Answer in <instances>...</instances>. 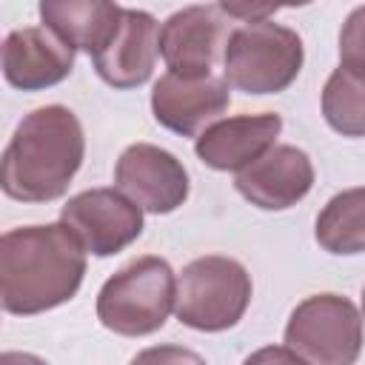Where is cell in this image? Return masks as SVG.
<instances>
[{
  "mask_svg": "<svg viewBox=\"0 0 365 365\" xmlns=\"http://www.w3.org/2000/svg\"><path fill=\"white\" fill-rule=\"evenodd\" d=\"M237 191L262 211L297 205L314 185L311 157L297 145H274L257 163L237 171Z\"/></svg>",
  "mask_w": 365,
  "mask_h": 365,
  "instance_id": "cell-11",
  "label": "cell"
},
{
  "mask_svg": "<svg viewBox=\"0 0 365 365\" xmlns=\"http://www.w3.org/2000/svg\"><path fill=\"white\" fill-rule=\"evenodd\" d=\"M251 274L234 257H197L180 271L174 314L194 331H228L242 319L251 302Z\"/></svg>",
  "mask_w": 365,
  "mask_h": 365,
  "instance_id": "cell-5",
  "label": "cell"
},
{
  "mask_svg": "<svg viewBox=\"0 0 365 365\" xmlns=\"http://www.w3.org/2000/svg\"><path fill=\"white\" fill-rule=\"evenodd\" d=\"M231 103V91L217 74H174L165 71L151 91L154 120L182 137L200 134Z\"/></svg>",
  "mask_w": 365,
  "mask_h": 365,
  "instance_id": "cell-9",
  "label": "cell"
},
{
  "mask_svg": "<svg viewBox=\"0 0 365 365\" xmlns=\"http://www.w3.org/2000/svg\"><path fill=\"white\" fill-rule=\"evenodd\" d=\"M362 205L365 191L359 185L331 197L317 217V242L331 254H359L365 245Z\"/></svg>",
  "mask_w": 365,
  "mask_h": 365,
  "instance_id": "cell-16",
  "label": "cell"
},
{
  "mask_svg": "<svg viewBox=\"0 0 365 365\" xmlns=\"http://www.w3.org/2000/svg\"><path fill=\"white\" fill-rule=\"evenodd\" d=\"M285 348L308 365H354L362 351L359 308L339 294L305 297L288 317Z\"/></svg>",
  "mask_w": 365,
  "mask_h": 365,
  "instance_id": "cell-6",
  "label": "cell"
},
{
  "mask_svg": "<svg viewBox=\"0 0 365 365\" xmlns=\"http://www.w3.org/2000/svg\"><path fill=\"white\" fill-rule=\"evenodd\" d=\"M86 277V251L63 222L0 234V305L31 317L68 302Z\"/></svg>",
  "mask_w": 365,
  "mask_h": 365,
  "instance_id": "cell-1",
  "label": "cell"
},
{
  "mask_svg": "<svg viewBox=\"0 0 365 365\" xmlns=\"http://www.w3.org/2000/svg\"><path fill=\"white\" fill-rule=\"evenodd\" d=\"M362 9H356L345 26V31L339 34V54H342V66L351 71H362V26H359Z\"/></svg>",
  "mask_w": 365,
  "mask_h": 365,
  "instance_id": "cell-19",
  "label": "cell"
},
{
  "mask_svg": "<svg viewBox=\"0 0 365 365\" xmlns=\"http://www.w3.org/2000/svg\"><path fill=\"white\" fill-rule=\"evenodd\" d=\"M242 365H308V362L285 345H265V348L254 351L251 356H245Z\"/></svg>",
  "mask_w": 365,
  "mask_h": 365,
  "instance_id": "cell-20",
  "label": "cell"
},
{
  "mask_svg": "<svg viewBox=\"0 0 365 365\" xmlns=\"http://www.w3.org/2000/svg\"><path fill=\"white\" fill-rule=\"evenodd\" d=\"M0 365H48V362L34 354H26V351H3Z\"/></svg>",
  "mask_w": 365,
  "mask_h": 365,
  "instance_id": "cell-21",
  "label": "cell"
},
{
  "mask_svg": "<svg viewBox=\"0 0 365 365\" xmlns=\"http://www.w3.org/2000/svg\"><path fill=\"white\" fill-rule=\"evenodd\" d=\"M302 40L294 29L248 20L228 31L222 46V80L245 94L285 91L302 68Z\"/></svg>",
  "mask_w": 365,
  "mask_h": 365,
  "instance_id": "cell-3",
  "label": "cell"
},
{
  "mask_svg": "<svg viewBox=\"0 0 365 365\" xmlns=\"http://www.w3.org/2000/svg\"><path fill=\"white\" fill-rule=\"evenodd\" d=\"M60 222L86 254L111 257L143 234V211L117 188H88L60 208Z\"/></svg>",
  "mask_w": 365,
  "mask_h": 365,
  "instance_id": "cell-7",
  "label": "cell"
},
{
  "mask_svg": "<svg viewBox=\"0 0 365 365\" xmlns=\"http://www.w3.org/2000/svg\"><path fill=\"white\" fill-rule=\"evenodd\" d=\"M225 37L228 17L220 6H188L157 29V54L174 74H211Z\"/></svg>",
  "mask_w": 365,
  "mask_h": 365,
  "instance_id": "cell-10",
  "label": "cell"
},
{
  "mask_svg": "<svg viewBox=\"0 0 365 365\" xmlns=\"http://www.w3.org/2000/svg\"><path fill=\"white\" fill-rule=\"evenodd\" d=\"M128 365H205V359L182 345H154L140 351Z\"/></svg>",
  "mask_w": 365,
  "mask_h": 365,
  "instance_id": "cell-18",
  "label": "cell"
},
{
  "mask_svg": "<svg viewBox=\"0 0 365 365\" xmlns=\"http://www.w3.org/2000/svg\"><path fill=\"white\" fill-rule=\"evenodd\" d=\"M177 279L163 257H137L97 294V319L120 336H145L165 325L174 311Z\"/></svg>",
  "mask_w": 365,
  "mask_h": 365,
  "instance_id": "cell-4",
  "label": "cell"
},
{
  "mask_svg": "<svg viewBox=\"0 0 365 365\" xmlns=\"http://www.w3.org/2000/svg\"><path fill=\"white\" fill-rule=\"evenodd\" d=\"M86 157L77 114L43 106L26 114L0 154V191L17 202H51L68 191Z\"/></svg>",
  "mask_w": 365,
  "mask_h": 365,
  "instance_id": "cell-2",
  "label": "cell"
},
{
  "mask_svg": "<svg viewBox=\"0 0 365 365\" xmlns=\"http://www.w3.org/2000/svg\"><path fill=\"white\" fill-rule=\"evenodd\" d=\"M97 74L114 88L143 86L157 60V20L143 9H123L114 37L94 57Z\"/></svg>",
  "mask_w": 365,
  "mask_h": 365,
  "instance_id": "cell-14",
  "label": "cell"
},
{
  "mask_svg": "<svg viewBox=\"0 0 365 365\" xmlns=\"http://www.w3.org/2000/svg\"><path fill=\"white\" fill-rule=\"evenodd\" d=\"M282 131V120L274 111L237 114L217 120L197 134L194 151L214 171H242L274 148Z\"/></svg>",
  "mask_w": 365,
  "mask_h": 365,
  "instance_id": "cell-12",
  "label": "cell"
},
{
  "mask_svg": "<svg viewBox=\"0 0 365 365\" xmlns=\"http://www.w3.org/2000/svg\"><path fill=\"white\" fill-rule=\"evenodd\" d=\"M43 29L60 37L71 51L97 54L114 37L123 6L106 0H46L40 3Z\"/></svg>",
  "mask_w": 365,
  "mask_h": 365,
  "instance_id": "cell-15",
  "label": "cell"
},
{
  "mask_svg": "<svg viewBox=\"0 0 365 365\" xmlns=\"http://www.w3.org/2000/svg\"><path fill=\"white\" fill-rule=\"evenodd\" d=\"M3 77L20 91H43L63 83L74 68V51L43 26L14 29L3 43Z\"/></svg>",
  "mask_w": 365,
  "mask_h": 365,
  "instance_id": "cell-13",
  "label": "cell"
},
{
  "mask_svg": "<svg viewBox=\"0 0 365 365\" xmlns=\"http://www.w3.org/2000/svg\"><path fill=\"white\" fill-rule=\"evenodd\" d=\"M365 100H362V71L345 66L334 68L322 88V114L328 125L345 137H362L365 128Z\"/></svg>",
  "mask_w": 365,
  "mask_h": 365,
  "instance_id": "cell-17",
  "label": "cell"
},
{
  "mask_svg": "<svg viewBox=\"0 0 365 365\" xmlns=\"http://www.w3.org/2000/svg\"><path fill=\"white\" fill-rule=\"evenodd\" d=\"M114 182L123 197L148 214H171L188 197V171L182 163L151 143H134L120 154Z\"/></svg>",
  "mask_w": 365,
  "mask_h": 365,
  "instance_id": "cell-8",
  "label": "cell"
}]
</instances>
